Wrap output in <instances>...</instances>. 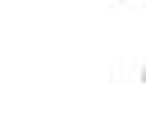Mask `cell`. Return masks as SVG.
Segmentation results:
<instances>
[{
	"mask_svg": "<svg viewBox=\"0 0 146 137\" xmlns=\"http://www.w3.org/2000/svg\"><path fill=\"white\" fill-rule=\"evenodd\" d=\"M141 78H146V68H141Z\"/></svg>",
	"mask_w": 146,
	"mask_h": 137,
	"instance_id": "1",
	"label": "cell"
}]
</instances>
